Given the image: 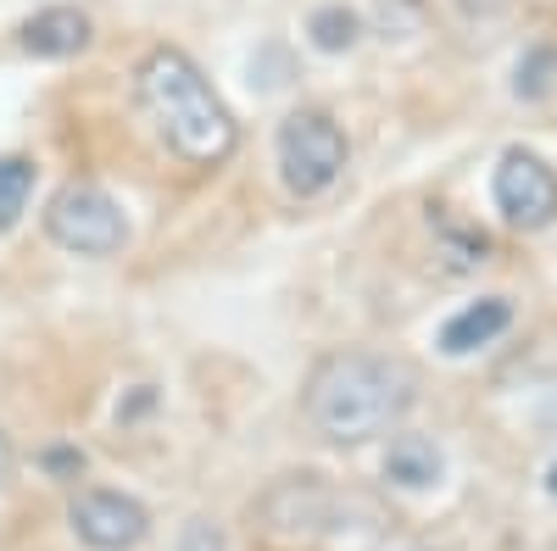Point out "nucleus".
I'll return each instance as SVG.
<instances>
[{"label":"nucleus","mask_w":557,"mask_h":551,"mask_svg":"<svg viewBox=\"0 0 557 551\" xmlns=\"http://www.w3.org/2000/svg\"><path fill=\"white\" fill-rule=\"evenodd\" d=\"M418 401V367L391 351H330L312 362L301 385V418L330 446H368L391 429Z\"/></svg>","instance_id":"1"},{"label":"nucleus","mask_w":557,"mask_h":551,"mask_svg":"<svg viewBox=\"0 0 557 551\" xmlns=\"http://www.w3.org/2000/svg\"><path fill=\"white\" fill-rule=\"evenodd\" d=\"M134 101L151 117L157 140L184 162V167H218L235 156L240 123L223 107L212 78L196 67V57H184L178 45H157L134 67Z\"/></svg>","instance_id":"2"},{"label":"nucleus","mask_w":557,"mask_h":551,"mask_svg":"<svg viewBox=\"0 0 557 551\" xmlns=\"http://www.w3.org/2000/svg\"><path fill=\"white\" fill-rule=\"evenodd\" d=\"M262 529L285 540H335V535H380L391 524L385 501L374 490L335 485L323 474H285L257 496Z\"/></svg>","instance_id":"3"},{"label":"nucleus","mask_w":557,"mask_h":551,"mask_svg":"<svg viewBox=\"0 0 557 551\" xmlns=\"http://www.w3.org/2000/svg\"><path fill=\"white\" fill-rule=\"evenodd\" d=\"M273 156H278V178L296 201H318L323 190H335L346 173V128L323 112V107H296L273 134Z\"/></svg>","instance_id":"4"},{"label":"nucleus","mask_w":557,"mask_h":551,"mask_svg":"<svg viewBox=\"0 0 557 551\" xmlns=\"http://www.w3.org/2000/svg\"><path fill=\"white\" fill-rule=\"evenodd\" d=\"M45 235L73 256H112L128 240L123 206L89 178H67L62 190L45 201Z\"/></svg>","instance_id":"5"},{"label":"nucleus","mask_w":557,"mask_h":551,"mask_svg":"<svg viewBox=\"0 0 557 551\" xmlns=\"http://www.w3.org/2000/svg\"><path fill=\"white\" fill-rule=\"evenodd\" d=\"M491 196H496V212L513 228L541 235V228L557 217V173L535 151L513 146V151H502V162L491 173Z\"/></svg>","instance_id":"6"},{"label":"nucleus","mask_w":557,"mask_h":551,"mask_svg":"<svg viewBox=\"0 0 557 551\" xmlns=\"http://www.w3.org/2000/svg\"><path fill=\"white\" fill-rule=\"evenodd\" d=\"M67 524H73V535H78L89 551H134L139 540L151 535L146 501L128 496V490H107V485L78 490L73 508H67Z\"/></svg>","instance_id":"7"},{"label":"nucleus","mask_w":557,"mask_h":551,"mask_svg":"<svg viewBox=\"0 0 557 551\" xmlns=\"http://www.w3.org/2000/svg\"><path fill=\"white\" fill-rule=\"evenodd\" d=\"M89 39H96V23H89L84 7H45L17 28V51L39 62H62V57H78Z\"/></svg>","instance_id":"8"},{"label":"nucleus","mask_w":557,"mask_h":551,"mask_svg":"<svg viewBox=\"0 0 557 551\" xmlns=\"http://www.w3.org/2000/svg\"><path fill=\"white\" fill-rule=\"evenodd\" d=\"M507 329H513V301L507 296H480V301H469L462 312L446 317L435 346H441V356H474V351L496 346Z\"/></svg>","instance_id":"9"},{"label":"nucleus","mask_w":557,"mask_h":551,"mask_svg":"<svg viewBox=\"0 0 557 551\" xmlns=\"http://www.w3.org/2000/svg\"><path fill=\"white\" fill-rule=\"evenodd\" d=\"M441 474H446V456H441V446L430 435H412V429L391 435V446H385V479L396 490H435Z\"/></svg>","instance_id":"10"},{"label":"nucleus","mask_w":557,"mask_h":551,"mask_svg":"<svg viewBox=\"0 0 557 551\" xmlns=\"http://www.w3.org/2000/svg\"><path fill=\"white\" fill-rule=\"evenodd\" d=\"M307 39L318 45V51L341 57V51H351V45L362 39V17H357L351 7H341V0H330V7H318V12L307 17Z\"/></svg>","instance_id":"11"},{"label":"nucleus","mask_w":557,"mask_h":551,"mask_svg":"<svg viewBox=\"0 0 557 551\" xmlns=\"http://www.w3.org/2000/svg\"><path fill=\"white\" fill-rule=\"evenodd\" d=\"M557 89V45H530L513 67V96L519 101H546Z\"/></svg>","instance_id":"12"},{"label":"nucleus","mask_w":557,"mask_h":551,"mask_svg":"<svg viewBox=\"0 0 557 551\" xmlns=\"http://www.w3.org/2000/svg\"><path fill=\"white\" fill-rule=\"evenodd\" d=\"M28 196H34V162L0 156V228H12L28 212Z\"/></svg>","instance_id":"13"},{"label":"nucleus","mask_w":557,"mask_h":551,"mask_svg":"<svg viewBox=\"0 0 557 551\" xmlns=\"http://www.w3.org/2000/svg\"><path fill=\"white\" fill-rule=\"evenodd\" d=\"M178 551H223V535H218V524H207V518H190V524H184V540H178Z\"/></svg>","instance_id":"14"},{"label":"nucleus","mask_w":557,"mask_h":551,"mask_svg":"<svg viewBox=\"0 0 557 551\" xmlns=\"http://www.w3.org/2000/svg\"><path fill=\"white\" fill-rule=\"evenodd\" d=\"M457 7L469 12V17H496V12H507V7H513V0H457Z\"/></svg>","instance_id":"15"},{"label":"nucleus","mask_w":557,"mask_h":551,"mask_svg":"<svg viewBox=\"0 0 557 551\" xmlns=\"http://www.w3.org/2000/svg\"><path fill=\"white\" fill-rule=\"evenodd\" d=\"M12 463H17V456H12V440H7V429H0V485L12 479Z\"/></svg>","instance_id":"16"},{"label":"nucleus","mask_w":557,"mask_h":551,"mask_svg":"<svg viewBox=\"0 0 557 551\" xmlns=\"http://www.w3.org/2000/svg\"><path fill=\"white\" fill-rule=\"evenodd\" d=\"M546 496H552V501H557V463H552V468H546Z\"/></svg>","instance_id":"17"},{"label":"nucleus","mask_w":557,"mask_h":551,"mask_svg":"<svg viewBox=\"0 0 557 551\" xmlns=\"http://www.w3.org/2000/svg\"><path fill=\"white\" fill-rule=\"evenodd\" d=\"M412 551H424V546H412Z\"/></svg>","instance_id":"18"}]
</instances>
